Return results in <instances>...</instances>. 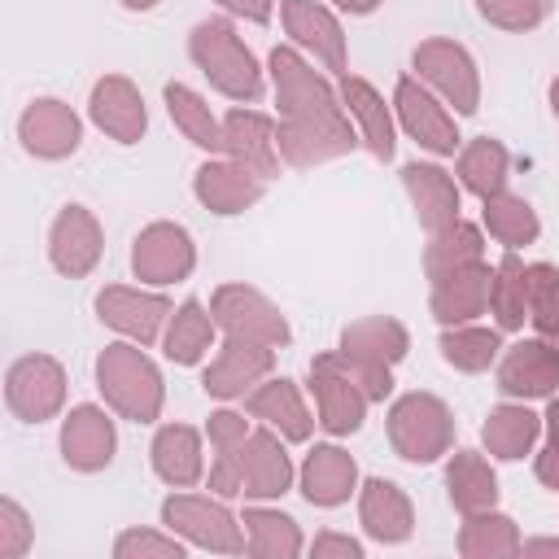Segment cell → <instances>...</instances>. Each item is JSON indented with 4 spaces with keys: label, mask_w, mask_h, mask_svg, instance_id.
<instances>
[{
    "label": "cell",
    "mask_w": 559,
    "mask_h": 559,
    "mask_svg": "<svg viewBox=\"0 0 559 559\" xmlns=\"http://www.w3.org/2000/svg\"><path fill=\"white\" fill-rule=\"evenodd\" d=\"M214 4H223L227 13H236V17H245V22L266 26V22H271V4H275V0H214Z\"/></svg>",
    "instance_id": "obj_49"
},
{
    "label": "cell",
    "mask_w": 559,
    "mask_h": 559,
    "mask_svg": "<svg viewBox=\"0 0 559 559\" xmlns=\"http://www.w3.org/2000/svg\"><path fill=\"white\" fill-rule=\"evenodd\" d=\"M271 79H275V105H280V153L288 166H319L328 157H345L358 140L345 118L341 96L323 74H314L297 48L271 52Z\"/></svg>",
    "instance_id": "obj_1"
},
{
    "label": "cell",
    "mask_w": 559,
    "mask_h": 559,
    "mask_svg": "<svg viewBox=\"0 0 559 559\" xmlns=\"http://www.w3.org/2000/svg\"><path fill=\"white\" fill-rule=\"evenodd\" d=\"M537 432H542V419H537L528 406L507 402V406H493V411H489V419H485V428H480V441H485V450H489L493 459L515 463V459H524V454L533 450Z\"/></svg>",
    "instance_id": "obj_33"
},
{
    "label": "cell",
    "mask_w": 559,
    "mask_h": 559,
    "mask_svg": "<svg viewBox=\"0 0 559 559\" xmlns=\"http://www.w3.org/2000/svg\"><path fill=\"white\" fill-rule=\"evenodd\" d=\"M415 79L437 87L459 114H476L480 105V74L463 44L454 39H424L415 48Z\"/></svg>",
    "instance_id": "obj_9"
},
{
    "label": "cell",
    "mask_w": 559,
    "mask_h": 559,
    "mask_svg": "<svg viewBox=\"0 0 559 559\" xmlns=\"http://www.w3.org/2000/svg\"><path fill=\"white\" fill-rule=\"evenodd\" d=\"M528 319L542 332V341L559 345V266L550 262H528Z\"/></svg>",
    "instance_id": "obj_43"
},
{
    "label": "cell",
    "mask_w": 559,
    "mask_h": 559,
    "mask_svg": "<svg viewBox=\"0 0 559 559\" xmlns=\"http://www.w3.org/2000/svg\"><path fill=\"white\" fill-rule=\"evenodd\" d=\"M502 349V336L493 328H472V323H454L441 332V358L454 367V371H485Z\"/></svg>",
    "instance_id": "obj_41"
},
{
    "label": "cell",
    "mask_w": 559,
    "mask_h": 559,
    "mask_svg": "<svg viewBox=\"0 0 559 559\" xmlns=\"http://www.w3.org/2000/svg\"><path fill=\"white\" fill-rule=\"evenodd\" d=\"M26 550H31V520H26V511L13 498H4L0 502V555L17 559Z\"/></svg>",
    "instance_id": "obj_46"
},
{
    "label": "cell",
    "mask_w": 559,
    "mask_h": 559,
    "mask_svg": "<svg viewBox=\"0 0 559 559\" xmlns=\"http://www.w3.org/2000/svg\"><path fill=\"white\" fill-rule=\"evenodd\" d=\"M192 266H197V245L179 223L157 218L131 245V271L144 284H179L192 275Z\"/></svg>",
    "instance_id": "obj_11"
},
{
    "label": "cell",
    "mask_w": 559,
    "mask_h": 559,
    "mask_svg": "<svg viewBox=\"0 0 559 559\" xmlns=\"http://www.w3.org/2000/svg\"><path fill=\"white\" fill-rule=\"evenodd\" d=\"M210 314H214V323H218L227 336L258 341V345H271V349H280V345L288 341V319L280 314V306L266 301V297H262L258 288H249V284H223V288H214Z\"/></svg>",
    "instance_id": "obj_8"
},
{
    "label": "cell",
    "mask_w": 559,
    "mask_h": 559,
    "mask_svg": "<svg viewBox=\"0 0 559 559\" xmlns=\"http://www.w3.org/2000/svg\"><path fill=\"white\" fill-rule=\"evenodd\" d=\"M4 402L26 424L52 419L61 411V402H66V371H61V362L48 358V354L17 358L9 367V376H4Z\"/></svg>",
    "instance_id": "obj_10"
},
{
    "label": "cell",
    "mask_w": 559,
    "mask_h": 559,
    "mask_svg": "<svg viewBox=\"0 0 559 559\" xmlns=\"http://www.w3.org/2000/svg\"><path fill=\"white\" fill-rule=\"evenodd\" d=\"M550 109H555V118H559V79L550 83Z\"/></svg>",
    "instance_id": "obj_54"
},
{
    "label": "cell",
    "mask_w": 559,
    "mask_h": 559,
    "mask_svg": "<svg viewBox=\"0 0 559 559\" xmlns=\"http://www.w3.org/2000/svg\"><path fill=\"white\" fill-rule=\"evenodd\" d=\"M533 472H537V480H542L546 489H555V493H559V437H550V441H546V450L537 454Z\"/></svg>",
    "instance_id": "obj_48"
},
{
    "label": "cell",
    "mask_w": 559,
    "mask_h": 559,
    "mask_svg": "<svg viewBox=\"0 0 559 559\" xmlns=\"http://www.w3.org/2000/svg\"><path fill=\"white\" fill-rule=\"evenodd\" d=\"M162 524L170 533H179L183 542H192L201 550H214V555H240L245 550L240 520L223 502H210L201 493H170L162 502Z\"/></svg>",
    "instance_id": "obj_7"
},
{
    "label": "cell",
    "mask_w": 559,
    "mask_h": 559,
    "mask_svg": "<svg viewBox=\"0 0 559 559\" xmlns=\"http://www.w3.org/2000/svg\"><path fill=\"white\" fill-rule=\"evenodd\" d=\"M524 555H559V537H533V542H520Z\"/></svg>",
    "instance_id": "obj_50"
},
{
    "label": "cell",
    "mask_w": 559,
    "mask_h": 559,
    "mask_svg": "<svg viewBox=\"0 0 559 559\" xmlns=\"http://www.w3.org/2000/svg\"><path fill=\"white\" fill-rule=\"evenodd\" d=\"M162 96H166V114L183 131V140H192L205 153H223V122L210 114V105L188 83H166Z\"/></svg>",
    "instance_id": "obj_36"
},
{
    "label": "cell",
    "mask_w": 559,
    "mask_h": 559,
    "mask_svg": "<svg viewBox=\"0 0 559 559\" xmlns=\"http://www.w3.org/2000/svg\"><path fill=\"white\" fill-rule=\"evenodd\" d=\"M96 314L105 328L122 332L135 345H153L162 336V323L170 319V301L157 293H140V288H122L109 284L96 293Z\"/></svg>",
    "instance_id": "obj_15"
},
{
    "label": "cell",
    "mask_w": 559,
    "mask_h": 559,
    "mask_svg": "<svg viewBox=\"0 0 559 559\" xmlns=\"http://www.w3.org/2000/svg\"><path fill=\"white\" fill-rule=\"evenodd\" d=\"M389 445L406 463H437L454 445V415L437 393H402L389 406Z\"/></svg>",
    "instance_id": "obj_5"
},
{
    "label": "cell",
    "mask_w": 559,
    "mask_h": 559,
    "mask_svg": "<svg viewBox=\"0 0 559 559\" xmlns=\"http://www.w3.org/2000/svg\"><path fill=\"white\" fill-rule=\"evenodd\" d=\"M293 485V459L284 454L271 428H253L240 450V493L245 498H280Z\"/></svg>",
    "instance_id": "obj_24"
},
{
    "label": "cell",
    "mask_w": 559,
    "mask_h": 559,
    "mask_svg": "<svg viewBox=\"0 0 559 559\" xmlns=\"http://www.w3.org/2000/svg\"><path fill=\"white\" fill-rule=\"evenodd\" d=\"M406 349H411V332L384 314L354 319L341 332V358L349 362L354 380L362 384L371 402H384L393 393V362H402Z\"/></svg>",
    "instance_id": "obj_4"
},
{
    "label": "cell",
    "mask_w": 559,
    "mask_h": 559,
    "mask_svg": "<svg viewBox=\"0 0 559 559\" xmlns=\"http://www.w3.org/2000/svg\"><path fill=\"white\" fill-rule=\"evenodd\" d=\"M118 559H183V546L175 542V533H153V528H127L114 542Z\"/></svg>",
    "instance_id": "obj_45"
},
{
    "label": "cell",
    "mask_w": 559,
    "mask_h": 559,
    "mask_svg": "<svg viewBox=\"0 0 559 559\" xmlns=\"http://www.w3.org/2000/svg\"><path fill=\"white\" fill-rule=\"evenodd\" d=\"M100 249H105V236H100V223L87 205H66L52 227H48V262L70 275V280H83L96 262H100Z\"/></svg>",
    "instance_id": "obj_14"
},
{
    "label": "cell",
    "mask_w": 559,
    "mask_h": 559,
    "mask_svg": "<svg viewBox=\"0 0 559 559\" xmlns=\"http://www.w3.org/2000/svg\"><path fill=\"white\" fill-rule=\"evenodd\" d=\"M96 389L131 424H153L162 415V397H166L162 371L140 345H127V341L105 345L96 358Z\"/></svg>",
    "instance_id": "obj_2"
},
{
    "label": "cell",
    "mask_w": 559,
    "mask_h": 559,
    "mask_svg": "<svg viewBox=\"0 0 559 559\" xmlns=\"http://www.w3.org/2000/svg\"><path fill=\"white\" fill-rule=\"evenodd\" d=\"M87 114L92 122L118 140V144H135L144 131H148V109H144V96L140 87L127 79V74H105L92 83V100H87Z\"/></svg>",
    "instance_id": "obj_17"
},
{
    "label": "cell",
    "mask_w": 559,
    "mask_h": 559,
    "mask_svg": "<svg viewBox=\"0 0 559 559\" xmlns=\"http://www.w3.org/2000/svg\"><path fill=\"white\" fill-rule=\"evenodd\" d=\"M341 105H345L349 118L358 122L362 144L371 148V157L389 162L393 148H397V135H393V118H389L384 96H380L367 79H358V74H341Z\"/></svg>",
    "instance_id": "obj_28"
},
{
    "label": "cell",
    "mask_w": 559,
    "mask_h": 559,
    "mask_svg": "<svg viewBox=\"0 0 559 559\" xmlns=\"http://www.w3.org/2000/svg\"><path fill=\"white\" fill-rule=\"evenodd\" d=\"M489 284H493V271L485 266V258L437 275L432 280V319L445 323V328L472 323L489 306Z\"/></svg>",
    "instance_id": "obj_21"
},
{
    "label": "cell",
    "mask_w": 559,
    "mask_h": 559,
    "mask_svg": "<svg viewBox=\"0 0 559 559\" xmlns=\"http://www.w3.org/2000/svg\"><path fill=\"white\" fill-rule=\"evenodd\" d=\"M310 389H314L319 424L332 437H349V432L362 428V415H367V402L371 397L354 380V371L341 358V349H328V354H314L310 358Z\"/></svg>",
    "instance_id": "obj_6"
},
{
    "label": "cell",
    "mask_w": 559,
    "mask_h": 559,
    "mask_svg": "<svg viewBox=\"0 0 559 559\" xmlns=\"http://www.w3.org/2000/svg\"><path fill=\"white\" fill-rule=\"evenodd\" d=\"M310 555H314V559H328V555L362 559V542H358V537H345V533H319V537L310 542Z\"/></svg>",
    "instance_id": "obj_47"
},
{
    "label": "cell",
    "mask_w": 559,
    "mask_h": 559,
    "mask_svg": "<svg viewBox=\"0 0 559 559\" xmlns=\"http://www.w3.org/2000/svg\"><path fill=\"white\" fill-rule=\"evenodd\" d=\"M480 258H485L480 231L459 218L454 227H445L441 236H432V245L424 249V271H428V280H437V275H445L454 266H467V262H480Z\"/></svg>",
    "instance_id": "obj_42"
},
{
    "label": "cell",
    "mask_w": 559,
    "mask_h": 559,
    "mask_svg": "<svg viewBox=\"0 0 559 559\" xmlns=\"http://www.w3.org/2000/svg\"><path fill=\"white\" fill-rule=\"evenodd\" d=\"M271 367H275V349H271V345L227 336V345L218 349V358L205 367L201 389H205L210 397L231 402V397L253 393V384H258V380H266V376H271Z\"/></svg>",
    "instance_id": "obj_16"
},
{
    "label": "cell",
    "mask_w": 559,
    "mask_h": 559,
    "mask_svg": "<svg viewBox=\"0 0 559 559\" xmlns=\"http://www.w3.org/2000/svg\"><path fill=\"white\" fill-rule=\"evenodd\" d=\"M148 454H153V472H157L170 489H188V485H197L201 472H205L201 432L188 428V424H166V428H157Z\"/></svg>",
    "instance_id": "obj_30"
},
{
    "label": "cell",
    "mask_w": 559,
    "mask_h": 559,
    "mask_svg": "<svg viewBox=\"0 0 559 559\" xmlns=\"http://www.w3.org/2000/svg\"><path fill=\"white\" fill-rule=\"evenodd\" d=\"M358 520H362V528H367L376 542H384V546L406 542L411 528H415L411 498H406L393 480H380V476H371V480L358 489Z\"/></svg>",
    "instance_id": "obj_26"
},
{
    "label": "cell",
    "mask_w": 559,
    "mask_h": 559,
    "mask_svg": "<svg viewBox=\"0 0 559 559\" xmlns=\"http://www.w3.org/2000/svg\"><path fill=\"white\" fill-rule=\"evenodd\" d=\"M214 328L218 323H214V314H205L201 301H183L179 310H170V323H166V336H162L166 358L179 362V367L201 362L214 345Z\"/></svg>",
    "instance_id": "obj_34"
},
{
    "label": "cell",
    "mask_w": 559,
    "mask_h": 559,
    "mask_svg": "<svg viewBox=\"0 0 559 559\" xmlns=\"http://www.w3.org/2000/svg\"><path fill=\"white\" fill-rule=\"evenodd\" d=\"M188 57L223 96H231V100H258L262 96V70L231 22H223V17L197 22L188 35Z\"/></svg>",
    "instance_id": "obj_3"
},
{
    "label": "cell",
    "mask_w": 559,
    "mask_h": 559,
    "mask_svg": "<svg viewBox=\"0 0 559 559\" xmlns=\"http://www.w3.org/2000/svg\"><path fill=\"white\" fill-rule=\"evenodd\" d=\"M249 424L236 411H214L210 415V445H214V467H210V489L223 498L240 493V450L249 441Z\"/></svg>",
    "instance_id": "obj_31"
},
{
    "label": "cell",
    "mask_w": 559,
    "mask_h": 559,
    "mask_svg": "<svg viewBox=\"0 0 559 559\" xmlns=\"http://www.w3.org/2000/svg\"><path fill=\"white\" fill-rule=\"evenodd\" d=\"M498 389L507 397H550L559 389V345L555 341H520L498 362Z\"/></svg>",
    "instance_id": "obj_19"
},
{
    "label": "cell",
    "mask_w": 559,
    "mask_h": 559,
    "mask_svg": "<svg viewBox=\"0 0 559 559\" xmlns=\"http://www.w3.org/2000/svg\"><path fill=\"white\" fill-rule=\"evenodd\" d=\"M157 0H122V9H131V13H148Z\"/></svg>",
    "instance_id": "obj_53"
},
{
    "label": "cell",
    "mask_w": 559,
    "mask_h": 559,
    "mask_svg": "<svg viewBox=\"0 0 559 559\" xmlns=\"http://www.w3.org/2000/svg\"><path fill=\"white\" fill-rule=\"evenodd\" d=\"M384 0H336V9H345V13H354V17H367V13H376Z\"/></svg>",
    "instance_id": "obj_51"
},
{
    "label": "cell",
    "mask_w": 559,
    "mask_h": 559,
    "mask_svg": "<svg viewBox=\"0 0 559 559\" xmlns=\"http://www.w3.org/2000/svg\"><path fill=\"white\" fill-rule=\"evenodd\" d=\"M358 485V463L341 445H314L301 463V493L310 507H341Z\"/></svg>",
    "instance_id": "obj_27"
},
{
    "label": "cell",
    "mask_w": 559,
    "mask_h": 559,
    "mask_svg": "<svg viewBox=\"0 0 559 559\" xmlns=\"http://www.w3.org/2000/svg\"><path fill=\"white\" fill-rule=\"evenodd\" d=\"M114 450H118V432H114V419L100 406L83 402V406H74L66 415V424H61V459L74 472H100V467H109Z\"/></svg>",
    "instance_id": "obj_20"
},
{
    "label": "cell",
    "mask_w": 559,
    "mask_h": 559,
    "mask_svg": "<svg viewBox=\"0 0 559 559\" xmlns=\"http://www.w3.org/2000/svg\"><path fill=\"white\" fill-rule=\"evenodd\" d=\"M476 13L502 31H533L546 22V0H476Z\"/></svg>",
    "instance_id": "obj_44"
},
{
    "label": "cell",
    "mask_w": 559,
    "mask_h": 559,
    "mask_svg": "<svg viewBox=\"0 0 559 559\" xmlns=\"http://www.w3.org/2000/svg\"><path fill=\"white\" fill-rule=\"evenodd\" d=\"M507 170H511V157H507V148H502L498 140H489V135H476V140L459 153V179H463V188L476 192L480 201L507 188Z\"/></svg>",
    "instance_id": "obj_38"
},
{
    "label": "cell",
    "mask_w": 559,
    "mask_h": 559,
    "mask_svg": "<svg viewBox=\"0 0 559 559\" xmlns=\"http://www.w3.org/2000/svg\"><path fill=\"white\" fill-rule=\"evenodd\" d=\"M245 550L258 559H293L301 555V528L293 515L271 511V507H249L245 511Z\"/></svg>",
    "instance_id": "obj_35"
},
{
    "label": "cell",
    "mask_w": 559,
    "mask_h": 559,
    "mask_svg": "<svg viewBox=\"0 0 559 559\" xmlns=\"http://www.w3.org/2000/svg\"><path fill=\"white\" fill-rule=\"evenodd\" d=\"M393 105H397L402 131H406L415 144H424L428 153H441V157L459 148V127H454V118L437 105V96H432L419 79L402 74L397 87H393Z\"/></svg>",
    "instance_id": "obj_13"
},
{
    "label": "cell",
    "mask_w": 559,
    "mask_h": 559,
    "mask_svg": "<svg viewBox=\"0 0 559 559\" xmlns=\"http://www.w3.org/2000/svg\"><path fill=\"white\" fill-rule=\"evenodd\" d=\"M402 183H406L411 205L419 214V227L428 236H441L445 227L459 223V188H454V179L441 166H432V162H406L402 166Z\"/></svg>",
    "instance_id": "obj_23"
},
{
    "label": "cell",
    "mask_w": 559,
    "mask_h": 559,
    "mask_svg": "<svg viewBox=\"0 0 559 559\" xmlns=\"http://www.w3.org/2000/svg\"><path fill=\"white\" fill-rule=\"evenodd\" d=\"M459 555L463 559H507V555H520L515 520L493 511V507L467 515V524L459 528Z\"/></svg>",
    "instance_id": "obj_37"
},
{
    "label": "cell",
    "mask_w": 559,
    "mask_h": 559,
    "mask_svg": "<svg viewBox=\"0 0 559 559\" xmlns=\"http://www.w3.org/2000/svg\"><path fill=\"white\" fill-rule=\"evenodd\" d=\"M17 140H22V148H26L31 157L61 162V157H70V153L79 148L83 122H79V114H74L66 100L39 96V100H31V105L22 109V118H17Z\"/></svg>",
    "instance_id": "obj_12"
},
{
    "label": "cell",
    "mask_w": 559,
    "mask_h": 559,
    "mask_svg": "<svg viewBox=\"0 0 559 559\" xmlns=\"http://www.w3.org/2000/svg\"><path fill=\"white\" fill-rule=\"evenodd\" d=\"M489 310H493V319H498L502 332H515V328H524V319H528V275H524V262H520L515 253H507V258L493 266Z\"/></svg>",
    "instance_id": "obj_40"
},
{
    "label": "cell",
    "mask_w": 559,
    "mask_h": 559,
    "mask_svg": "<svg viewBox=\"0 0 559 559\" xmlns=\"http://www.w3.org/2000/svg\"><path fill=\"white\" fill-rule=\"evenodd\" d=\"M249 415L262 419L266 428H275L284 441H306L310 428H314V419H310V411H306V402H301V393L288 376L258 384L249 393Z\"/></svg>",
    "instance_id": "obj_29"
},
{
    "label": "cell",
    "mask_w": 559,
    "mask_h": 559,
    "mask_svg": "<svg viewBox=\"0 0 559 559\" xmlns=\"http://www.w3.org/2000/svg\"><path fill=\"white\" fill-rule=\"evenodd\" d=\"M445 489H450V502L459 515H476V511H489L498 502V476L485 463V454H476V450H459L450 459Z\"/></svg>",
    "instance_id": "obj_32"
},
{
    "label": "cell",
    "mask_w": 559,
    "mask_h": 559,
    "mask_svg": "<svg viewBox=\"0 0 559 559\" xmlns=\"http://www.w3.org/2000/svg\"><path fill=\"white\" fill-rule=\"evenodd\" d=\"M546 428H550V437H559V397H550V406H546Z\"/></svg>",
    "instance_id": "obj_52"
},
{
    "label": "cell",
    "mask_w": 559,
    "mask_h": 559,
    "mask_svg": "<svg viewBox=\"0 0 559 559\" xmlns=\"http://www.w3.org/2000/svg\"><path fill=\"white\" fill-rule=\"evenodd\" d=\"M192 192L205 210L214 214H245L249 205L262 201L266 192V179H258L253 170H245L240 162H205L197 175H192Z\"/></svg>",
    "instance_id": "obj_22"
},
{
    "label": "cell",
    "mask_w": 559,
    "mask_h": 559,
    "mask_svg": "<svg viewBox=\"0 0 559 559\" xmlns=\"http://www.w3.org/2000/svg\"><path fill=\"white\" fill-rule=\"evenodd\" d=\"M485 227L493 240H502L507 249H520V245H533L542 236V223H537V210L524 201V197H511L507 188L485 197Z\"/></svg>",
    "instance_id": "obj_39"
},
{
    "label": "cell",
    "mask_w": 559,
    "mask_h": 559,
    "mask_svg": "<svg viewBox=\"0 0 559 559\" xmlns=\"http://www.w3.org/2000/svg\"><path fill=\"white\" fill-rule=\"evenodd\" d=\"M223 153L231 162H240L245 170H253L258 179H275L280 175V131L266 114L258 109H231L223 118Z\"/></svg>",
    "instance_id": "obj_18"
},
{
    "label": "cell",
    "mask_w": 559,
    "mask_h": 559,
    "mask_svg": "<svg viewBox=\"0 0 559 559\" xmlns=\"http://www.w3.org/2000/svg\"><path fill=\"white\" fill-rule=\"evenodd\" d=\"M280 13H284V31L301 48H310L332 74H345V31H341V22L323 4H314V0H284Z\"/></svg>",
    "instance_id": "obj_25"
}]
</instances>
